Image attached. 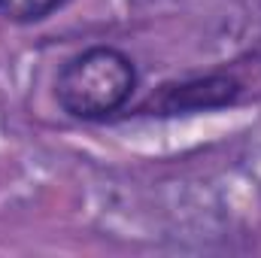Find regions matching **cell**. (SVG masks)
I'll use <instances>...</instances> for the list:
<instances>
[{
  "instance_id": "3957f363",
  "label": "cell",
  "mask_w": 261,
  "mask_h": 258,
  "mask_svg": "<svg viewBox=\"0 0 261 258\" xmlns=\"http://www.w3.org/2000/svg\"><path fill=\"white\" fill-rule=\"evenodd\" d=\"M61 3L64 0H0V15L15 24H31L52 15Z\"/></svg>"
},
{
  "instance_id": "6da1fadb",
  "label": "cell",
  "mask_w": 261,
  "mask_h": 258,
  "mask_svg": "<svg viewBox=\"0 0 261 258\" xmlns=\"http://www.w3.org/2000/svg\"><path fill=\"white\" fill-rule=\"evenodd\" d=\"M137 88V67L116 46H91L55 76V100L67 116L82 122L110 119L125 110Z\"/></svg>"
},
{
  "instance_id": "7a4b0ae2",
  "label": "cell",
  "mask_w": 261,
  "mask_h": 258,
  "mask_svg": "<svg viewBox=\"0 0 261 258\" xmlns=\"http://www.w3.org/2000/svg\"><path fill=\"white\" fill-rule=\"evenodd\" d=\"M261 97V52H249L231 64L210 70L203 76H189L179 82L161 85L140 104V116H179L234 107Z\"/></svg>"
}]
</instances>
